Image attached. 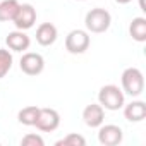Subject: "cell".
Returning <instances> with one entry per match:
<instances>
[{
  "mask_svg": "<svg viewBox=\"0 0 146 146\" xmlns=\"http://www.w3.org/2000/svg\"><path fill=\"white\" fill-rule=\"evenodd\" d=\"M120 83H122V91L132 98L139 96L144 91V76L137 67H127L120 76Z\"/></svg>",
  "mask_w": 146,
  "mask_h": 146,
  "instance_id": "6da1fadb",
  "label": "cell"
},
{
  "mask_svg": "<svg viewBox=\"0 0 146 146\" xmlns=\"http://www.w3.org/2000/svg\"><path fill=\"white\" fill-rule=\"evenodd\" d=\"M98 103L105 110H112V112L120 110L124 107V103H125L124 91L115 84H105L98 91Z\"/></svg>",
  "mask_w": 146,
  "mask_h": 146,
  "instance_id": "7a4b0ae2",
  "label": "cell"
},
{
  "mask_svg": "<svg viewBox=\"0 0 146 146\" xmlns=\"http://www.w3.org/2000/svg\"><path fill=\"white\" fill-rule=\"evenodd\" d=\"M112 24V16L107 9H102V7H95L91 9L86 17H84V26L90 33H105Z\"/></svg>",
  "mask_w": 146,
  "mask_h": 146,
  "instance_id": "3957f363",
  "label": "cell"
},
{
  "mask_svg": "<svg viewBox=\"0 0 146 146\" xmlns=\"http://www.w3.org/2000/svg\"><path fill=\"white\" fill-rule=\"evenodd\" d=\"M90 43H91V38L88 31H83V29H72L65 36V50L74 55L84 53L90 48Z\"/></svg>",
  "mask_w": 146,
  "mask_h": 146,
  "instance_id": "277c9868",
  "label": "cell"
},
{
  "mask_svg": "<svg viewBox=\"0 0 146 146\" xmlns=\"http://www.w3.org/2000/svg\"><path fill=\"white\" fill-rule=\"evenodd\" d=\"M60 125V115L55 108H40L35 127L41 132H53Z\"/></svg>",
  "mask_w": 146,
  "mask_h": 146,
  "instance_id": "5b68a950",
  "label": "cell"
},
{
  "mask_svg": "<svg viewBox=\"0 0 146 146\" xmlns=\"http://www.w3.org/2000/svg\"><path fill=\"white\" fill-rule=\"evenodd\" d=\"M21 70L28 76H38L43 72L45 69V58L40 55V53H35V52H26L23 57H21Z\"/></svg>",
  "mask_w": 146,
  "mask_h": 146,
  "instance_id": "8992f818",
  "label": "cell"
},
{
  "mask_svg": "<svg viewBox=\"0 0 146 146\" xmlns=\"http://www.w3.org/2000/svg\"><path fill=\"white\" fill-rule=\"evenodd\" d=\"M12 23H14V26H16L17 29H21V31H26V29L33 28L35 23H36V9H35L31 4H21Z\"/></svg>",
  "mask_w": 146,
  "mask_h": 146,
  "instance_id": "52a82bcc",
  "label": "cell"
},
{
  "mask_svg": "<svg viewBox=\"0 0 146 146\" xmlns=\"http://www.w3.org/2000/svg\"><path fill=\"white\" fill-rule=\"evenodd\" d=\"M124 139V132L119 125L115 124H102L100 125V131H98V141L103 144V146H117L120 144Z\"/></svg>",
  "mask_w": 146,
  "mask_h": 146,
  "instance_id": "ba28073f",
  "label": "cell"
},
{
  "mask_svg": "<svg viewBox=\"0 0 146 146\" xmlns=\"http://www.w3.org/2000/svg\"><path fill=\"white\" fill-rule=\"evenodd\" d=\"M83 120L91 129L100 127L103 124V120H105V108L100 103H91V105L84 107V110H83Z\"/></svg>",
  "mask_w": 146,
  "mask_h": 146,
  "instance_id": "9c48e42d",
  "label": "cell"
},
{
  "mask_svg": "<svg viewBox=\"0 0 146 146\" xmlns=\"http://www.w3.org/2000/svg\"><path fill=\"white\" fill-rule=\"evenodd\" d=\"M5 45H7L9 50H12V52H26V50L29 48V45H31V40H29V36H28L24 31L16 29V31H12V33L7 35Z\"/></svg>",
  "mask_w": 146,
  "mask_h": 146,
  "instance_id": "30bf717a",
  "label": "cell"
},
{
  "mask_svg": "<svg viewBox=\"0 0 146 146\" xmlns=\"http://www.w3.org/2000/svg\"><path fill=\"white\" fill-rule=\"evenodd\" d=\"M57 36H58V31L52 23H41L38 26V29H36V41L41 46L53 45L57 41Z\"/></svg>",
  "mask_w": 146,
  "mask_h": 146,
  "instance_id": "8fae6325",
  "label": "cell"
},
{
  "mask_svg": "<svg viewBox=\"0 0 146 146\" xmlns=\"http://www.w3.org/2000/svg\"><path fill=\"white\" fill-rule=\"evenodd\" d=\"M124 117L129 122H141L146 117V103L141 100H134L131 103H124Z\"/></svg>",
  "mask_w": 146,
  "mask_h": 146,
  "instance_id": "7c38bea8",
  "label": "cell"
},
{
  "mask_svg": "<svg viewBox=\"0 0 146 146\" xmlns=\"http://www.w3.org/2000/svg\"><path fill=\"white\" fill-rule=\"evenodd\" d=\"M19 5L21 4L17 0H2V2H0V23L14 21Z\"/></svg>",
  "mask_w": 146,
  "mask_h": 146,
  "instance_id": "4fadbf2b",
  "label": "cell"
},
{
  "mask_svg": "<svg viewBox=\"0 0 146 146\" xmlns=\"http://www.w3.org/2000/svg\"><path fill=\"white\" fill-rule=\"evenodd\" d=\"M129 33H131L132 40L144 43L146 41V19L144 17H134L131 26H129Z\"/></svg>",
  "mask_w": 146,
  "mask_h": 146,
  "instance_id": "5bb4252c",
  "label": "cell"
},
{
  "mask_svg": "<svg viewBox=\"0 0 146 146\" xmlns=\"http://www.w3.org/2000/svg\"><path fill=\"white\" fill-rule=\"evenodd\" d=\"M38 112H40V107L29 105V107H24L23 110H19L17 119H19V122L23 125H35L36 117H38Z\"/></svg>",
  "mask_w": 146,
  "mask_h": 146,
  "instance_id": "9a60e30c",
  "label": "cell"
},
{
  "mask_svg": "<svg viewBox=\"0 0 146 146\" xmlns=\"http://www.w3.org/2000/svg\"><path fill=\"white\" fill-rule=\"evenodd\" d=\"M12 53L5 48H0V79L5 78L9 74V70L12 69Z\"/></svg>",
  "mask_w": 146,
  "mask_h": 146,
  "instance_id": "2e32d148",
  "label": "cell"
},
{
  "mask_svg": "<svg viewBox=\"0 0 146 146\" xmlns=\"http://www.w3.org/2000/svg\"><path fill=\"white\" fill-rule=\"evenodd\" d=\"M84 144H86V139L81 134H67L65 137L55 143V146H84Z\"/></svg>",
  "mask_w": 146,
  "mask_h": 146,
  "instance_id": "e0dca14e",
  "label": "cell"
},
{
  "mask_svg": "<svg viewBox=\"0 0 146 146\" xmlns=\"http://www.w3.org/2000/svg\"><path fill=\"white\" fill-rule=\"evenodd\" d=\"M21 144L23 146H43L45 141L40 134H26L23 139H21Z\"/></svg>",
  "mask_w": 146,
  "mask_h": 146,
  "instance_id": "ac0fdd59",
  "label": "cell"
},
{
  "mask_svg": "<svg viewBox=\"0 0 146 146\" xmlns=\"http://www.w3.org/2000/svg\"><path fill=\"white\" fill-rule=\"evenodd\" d=\"M115 2H117V4H122V5H124V4H129V2H132V0H115Z\"/></svg>",
  "mask_w": 146,
  "mask_h": 146,
  "instance_id": "d6986e66",
  "label": "cell"
},
{
  "mask_svg": "<svg viewBox=\"0 0 146 146\" xmlns=\"http://www.w3.org/2000/svg\"><path fill=\"white\" fill-rule=\"evenodd\" d=\"M79 2H84V0H79Z\"/></svg>",
  "mask_w": 146,
  "mask_h": 146,
  "instance_id": "ffe728a7",
  "label": "cell"
}]
</instances>
